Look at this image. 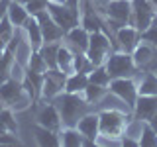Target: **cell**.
Returning <instances> with one entry per match:
<instances>
[{
  "label": "cell",
  "mask_w": 157,
  "mask_h": 147,
  "mask_svg": "<svg viewBox=\"0 0 157 147\" xmlns=\"http://www.w3.org/2000/svg\"><path fill=\"white\" fill-rule=\"evenodd\" d=\"M110 75H108L106 67L104 65H98V67H92L90 73H88V82H94V85H100V86H106L110 85Z\"/></svg>",
  "instance_id": "obj_27"
},
{
  "label": "cell",
  "mask_w": 157,
  "mask_h": 147,
  "mask_svg": "<svg viewBox=\"0 0 157 147\" xmlns=\"http://www.w3.org/2000/svg\"><path fill=\"white\" fill-rule=\"evenodd\" d=\"M137 92L140 94L157 96V73L155 71H141V77H136Z\"/></svg>",
  "instance_id": "obj_19"
},
{
  "label": "cell",
  "mask_w": 157,
  "mask_h": 147,
  "mask_svg": "<svg viewBox=\"0 0 157 147\" xmlns=\"http://www.w3.org/2000/svg\"><path fill=\"white\" fill-rule=\"evenodd\" d=\"M22 32H24V36H26L28 43L32 45L33 51H39V47L43 45V36H41V29H39V24H37L36 16L28 18V22L22 26Z\"/></svg>",
  "instance_id": "obj_17"
},
{
  "label": "cell",
  "mask_w": 157,
  "mask_h": 147,
  "mask_svg": "<svg viewBox=\"0 0 157 147\" xmlns=\"http://www.w3.org/2000/svg\"><path fill=\"white\" fill-rule=\"evenodd\" d=\"M77 130L81 131L86 139L96 141V137L100 135V126H98V112H86L81 120L77 122Z\"/></svg>",
  "instance_id": "obj_16"
},
{
  "label": "cell",
  "mask_w": 157,
  "mask_h": 147,
  "mask_svg": "<svg viewBox=\"0 0 157 147\" xmlns=\"http://www.w3.org/2000/svg\"><path fill=\"white\" fill-rule=\"evenodd\" d=\"M57 69H61L65 75L75 73V51L71 47H67L63 41L57 49Z\"/></svg>",
  "instance_id": "obj_18"
},
{
  "label": "cell",
  "mask_w": 157,
  "mask_h": 147,
  "mask_svg": "<svg viewBox=\"0 0 157 147\" xmlns=\"http://www.w3.org/2000/svg\"><path fill=\"white\" fill-rule=\"evenodd\" d=\"M47 2H49V4H65L67 0H47Z\"/></svg>",
  "instance_id": "obj_36"
},
{
  "label": "cell",
  "mask_w": 157,
  "mask_h": 147,
  "mask_svg": "<svg viewBox=\"0 0 157 147\" xmlns=\"http://www.w3.org/2000/svg\"><path fill=\"white\" fill-rule=\"evenodd\" d=\"M37 24H39V29H41V36H43V43H61V39L65 37V32L57 26V22L51 18V14L47 10L39 12L37 16Z\"/></svg>",
  "instance_id": "obj_11"
},
{
  "label": "cell",
  "mask_w": 157,
  "mask_h": 147,
  "mask_svg": "<svg viewBox=\"0 0 157 147\" xmlns=\"http://www.w3.org/2000/svg\"><path fill=\"white\" fill-rule=\"evenodd\" d=\"M36 122L37 126L41 127H47V130H53V131H59L63 127L61 124V114H59V108L55 106V102H47V104H41L36 114Z\"/></svg>",
  "instance_id": "obj_12"
},
{
  "label": "cell",
  "mask_w": 157,
  "mask_h": 147,
  "mask_svg": "<svg viewBox=\"0 0 157 147\" xmlns=\"http://www.w3.org/2000/svg\"><path fill=\"white\" fill-rule=\"evenodd\" d=\"M104 67H106V71H108V75H110V78H124V77L136 78L137 73H140V69H137L136 63H134L132 53L120 51V49H116V51L110 53V57L106 59Z\"/></svg>",
  "instance_id": "obj_4"
},
{
  "label": "cell",
  "mask_w": 157,
  "mask_h": 147,
  "mask_svg": "<svg viewBox=\"0 0 157 147\" xmlns=\"http://www.w3.org/2000/svg\"><path fill=\"white\" fill-rule=\"evenodd\" d=\"M14 32H16V28H14V24L10 22V20L4 16L0 20V51H4L6 45L10 43V39L14 37Z\"/></svg>",
  "instance_id": "obj_28"
},
{
  "label": "cell",
  "mask_w": 157,
  "mask_h": 147,
  "mask_svg": "<svg viewBox=\"0 0 157 147\" xmlns=\"http://www.w3.org/2000/svg\"><path fill=\"white\" fill-rule=\"evenodd\" d=\"M106 92H108V88H106V86L94 85V82H88V85H86V88L81 92V94H82V98H85V100L88 102V104L92 106V104H96V102L100 100V98L104 96Z\"/></svg>",
  "instance_id": "obj_25"
},
{
  "label": "cell",
  "mask_w": 157,
  "mask_h": 147,
  "mask_svg": "<svg viewBox=\"0 0 157 147\" xmlns=\"http://www.w3.org/2000/svg\"><path fill=\"white\" fill-rule=\"evenodd\" d=\"M55 106L59 108L63 127H77V122L81 120L86 112H90V104L82 98V94H73V92H61L57 98H53Z\"/></svg>",
  "instance_id": "obj_1"
},
{
  "label": "cell",
  "mask_w": 157,
  "mask_h": 147,
  "mask_svg": "<svg viewBox=\"0 0 157 147\" xmlns=\"http://www.w3.org/2000/svg\"><path fill=\"white\" fill-rule=\"evenodd\" d=\"M26 69H28V71H36V73H45L47 71V65H45V61H43L41 53H39V51H32Z\"/></svg>",
  "instance_id": "obj_30"
},
{
  "label": "cell",
  "mask_w": 157,
  "mask_h": 147,
  "mask_svg": "<svg viewBox=\"0 0 157 147\" xmlns=\"http://www.w3.org/2000/svg\"><path fill=\"white\" fill-rule=\"evenodd\" d=\"M14 2H20V4H26V2H29V0H14Z\"/></svg>",
  "instance_id": "obj_38"
},
{
  "label": "cell",
  "mask_w": 157,
  "mask_h": 147,
  "mask_svg": "<svg viewBox=\"0 0 157 147\" xmlns=\"http://www.w3.org/2000/svg\"><path fill=\"white\" fill-rule=\"evenodd\" d=\"M24 6H26V10L29 12V16H37L39 12L47 10L49 2H47V0H29V2H26Z\"/></svg>",
  "instance_id": "obj_31"
},
{
  "label": "cell",
  "mask_w": 157,
  "mask_h": 147,
  "mask_svg": "<svg viewBox=\"0 0 157 147\" xmlns=\"http://www.w3.org/2000/svg\"><path fill=\"white\" fill-rule=\"evenodd\" d=\"M132 2V18H130V26H134L136 29L144 32L153 24L157 10L153 8V4L149 0H130Z\"/></svg>",
  "instance_id": "obj_6"
},
{
  "label": "cell",
  "mask_w": 157,
  "mask_h": 147,
  "mask_svg": "<svg viewBox=\"0 0 157 147\" xmlns=\"http://www.w3.org/2000/svg\"><path fill=\"white\" fill-rule=\"evenodd\" d=\"M65 81L67 75L61 69H47L43 73V85H41V96L47 100L57 98L61 92H65Z\"/></svg>",
  "instance_id": "obj_8"
},
{
  "label": "cell",
  "mask_w": 157,
  "mask_h": 147,
  "mask_svg": "<svg viewBox=\"0 0 157 147\" xmlns=\"http://www.w3.org/2000/svg\"><path fill=\"white\" fill-rule=\"evenodd\" d=\"M155 112H157V96L140 94L136 104L132 106V116L141 120V122H149Z\"/></svg>",
  "instance_id": "obj_14"
},
{
  "label": "cell",
  "mask_w": 157,
  "mask_h": 147,
  "mask_svg": "<svg viewBox=\"0 0 157 147\" xmlns=\"http://www.w3.org/2000/svg\"><path fill=\"white\" fill-rule=\"evenodd\" d=\"M88 36H90V33H88L82 26H77V28L69 29L63 39H65V45L71 47L75 53H85L86 45H88Z\"/></svg>",
  "instance_id": "obj_15"
},
{
  "label": "cell",
  "mask_w": 157,
  "mask_h": 147,
  "mask_svg": "<svg viewBox=\"0 0 157 147\" xmlns=\"http://www.w3.org/2000/svg\"><path fill=\"white\" fill-rule=\"evenodd\" d=\"M106 2H112V0H106Z\"/></svg>",
  "instance_id": "obj_40"
},
{
  "label": "cell",
  "mask_w": 157,
  "mask_h": 147,
  "mask_svg": "<svg viewBox=\"0 0 157 147\" xmlns=\"http://www.w3.org/2000/svg\"><path fill=\"white\" fill-rule=\"evenodd\" d=\"M141 39H144V41H147V43H151V45L157 49V24H155V22L151 24L147 29H144V32H141Z\"/></svg>",
  "instance_id": "obj_32"
},
{
  "label": "cell",
  "mask_w": 157,
  "mask_h": 147,
  "mask_svg": "<svg viewBox=\"0 0 157 147\" xmlns=\"http://www.w3.org/2000/svg\"><path fill=\"white\" fill-rule=\"evenodd\" d=\"M67 6L69 8H75V10H78V4H81V0H67Z\"/></svg>",
  "instance_id": "obj_34"
},
{
  "label": "cell",
  "mask_w": 157,
  "mask_h": 147,
  "mask_svg": "<svg viewBox=\"0 0 157 147\" xmlns=\"http://www.w3.org/2000/svg\"><path fill=\"white\" fill-rule=\"evenodd\" d=\"M6 18L10 20V22L14 24V28H22L24 24L28 22L29 18V12L26 10V6L20 2H14V0H10L8 4V10H6Z\"/></svg>",
  "instance_id": "obj_20"
},
{
  "label": "cell",
  "mask_w": 157,
  "mask_h": 147,
  "mask_svg": "<svg viewBox=\"0 0 157 147\" xmlns=\"http://www.w3.org/2000/svg\"><path fill=\"white\" fill-rule=\"evenodd\" d=\"M140 41H141V32L136 29L134 26H130V24L122 26L120 29H116V47L120 51L132 53Z\"/></svg>",
  "instance_id": "obj_13"
},
{
  "label": "cell",
  "mask_w": 157,
  "mask_h": 147,
  "mask_svg": "<svg viewBox=\"0 0 157 147\" xmlns=\"http://www.w3.org/2000/svg\"><path fill=\"white\" fill-rule=\"evenodd\" d=\"M59 141L65 147H82L85 135H82L77 127H61V130H59Z\"/></svg>",
  "instance_id": "obj_22"
},
{
  "label": "cell",
  "mask_w": 157,
  "mask_h": 147,
  "mask_svg": "<svg viewBox=\"0 0 157 147\" xmlns=\"http://www.w3.org/2000/svg\"><path fill=\"white\" fill-rule=\"evenodd\" d=\"M147 124H149V126H151V127H153V130L157 131V112H155V114H153V116H151V120H149V122H147Z\"/></svg>",
  "instance_id": "obj_35"
},
{
  "label": "cell",
  "mask_w": 157,
  "mask_h": 147,
  "mask_svg": "<svg viewBox=\"0 0 157 147\" xmlns=\"http://www.w3.org/2000/svg\"><path fill=\"white\" fill-rule=\"evenodd\" d=\"M88 85V75L81 71H75L71 75H67L65 81V92H73V94H81Z\"/></svg>",
  "instance_id": "obj_21"
},
{
  "label": "cell",
  "mask_w": 157,
  "mask_h": 147,
  "mask_svg": "<svg viewBox=\"0 0 157 147\" xmlns=\"http://www.w3.org/2000/svg\"><path fill=\"white\" fill-rule=\"evenodd\" d=\"M132 57L140 71H157V49L151 43L141 39L132 51Z\"/></svg>",
  "instance_id": "obj_9"
},
{
  "label": "cell",
  "mask_w": 157,
  "mask_h": 147,
  "mask_svg": "<svg viewBox=\"0 0 157 147\" xmlns=\"http://www.w3.org/2000/svg\"><path fill=\"white\" fill-rule=\"evenodd\" d=\"M18 137L16 134H0V145H16Z\"/></svg>",
  "instance_id": "obj_33"
},
{
  "label": "cell",
  "mask_w": 157,
  "mask_h": 147,
  "mask_svg": "<svg viewBox=\"0 0 157 147\" xmlns=\"http://www.w3.org/2000/svg\"><path fill=\"white\" fill-rule=\"evenodd\" d=\"M149 2H151V4H153V8L157 10V0H149Z\"/></svg>",
  "instance_id": "obj_37"
},
{
  "label": "cell",
  "mask_w": 157,
  "mask_h": 147,
  "mask_svg": "<svg viewBox=\"0 0 157 147\" xmlns=\"http://www.w3.org/2000/svg\"><path fill=\"white\" fill-rule=\"evenodd\" d=\"M18 131V122L14 118V110L4 108L0 110V134H16Z\"/></svg>",
  "instance_id": "obj_23"
},
{
  "label": "cell",
  "mask_w": 157,
  "mask_h": 147,
  "mask_svg": "<svg viewBox=\"0 0 157 147\" xmlns=\"http://www.w3.org/2000/svg\"><path fill=\"white\" fill-rule=\"evenodd\" d=\"M0 102L6 108L14 112H22L32 104V96L28 94L26 86L22 81L16 78H6L4 82H0Z\"/></svg>",
  "instance_id": "obj_2"
},
{
  "label": "cell",
  "mask_w": 157,
  "mask_h": 147,
  "mask_svg": "<svg viewBox=\"0 0 157 147\" xmlns=\"http://www.w3.org/2000/svg\"><path fill=\"white\" fill-rule=\"evenodd\" d=\"M112 51H114L112 39L108 37L102 29H100V32H92L90 36H88V45H86L85 55H86L88 61L92 63V67L104 65Z\"/></svg>",
  "instance_id": "obj_5"
},
{
  "label": "cell",
  "mask_w": 157,
  "mask_h": 147,
  "mask_svg": "<svg viewBox=\"0 0 157 147\" xmlns=\"http://www.w3.org/2000/svg\"><path fill=\"white\" fill-rule=\"evenodd\" d=\"M155 73H157V71H155Z\"/></svg>",
  "instance_id": "obj_41"
},
{
  "label": "cell",
  "mask_w": 157,
  "mask_h": 147,
  "mask_svg": "<svg viewBox=\"0 0 157 147\" xmlns=\"http://www.w3.org/2000/svg\"><path fill=\"white\" fill-rule=\"evenodd\" d=\"M132 118V114L120 110H100L98 112V126H100V135L112 137V139H120L124 135L126 124Z\"/></svg>",
  "instance_id": "obj_3"
},
{
  "label": "cell",
  "mask_w": 157,
  "mask_h": 147,
  "mask_svg": "<svg viewBox=\"0 0 157 147\" xmlns=\"http://www.w3.org/2000/svg\"><path fill=\"white\" fill-rule=\"evenodd\" d=\"M36 141L39 145H61L59 131L47 130V127H41V126H37V130H36Z\"/></svg>",
  "instance_id": "obj_24"
},
{
  "label": "cell",
  "mask_w": 157,
  "mask_h": 147,
  "mask_svg": "<svg viewBox=\"0 0 157 147\" xmlns=\"http://www.w3.org/2000/svg\"><path fill=\"white\" fill-rule=\"evenodd\" d=\"M108 90L114 92L116 96H120L128 106H134L137 96H140V92H137V82H136V78H132V77L112 78L110 85H108Z\"/></svg>",
  "instance_id": "obj_10"
},
{
  "label": "cell",
  "mask_w": 157,
  "mask_h": 147,
  "mask_svg": "<svg viewBox=\"0 0 157 147\" xmlns=\"http://www.w3.org/2000/svg\"><path fill=\"white\" fill-rule=\"evenodd\" d=\"M140 145H144V147H155L157 145V131L149 124H147V122L144 124V127H141Z\"/></svg>",
  "instance_id": "obj_29"
},
{
  "label": "cell",
  "mask_w": 157,
  "mask_h": 147,
  "mask_svg": "<svg viewBox=\"0 0 157 147\" xmlns=\"http://www.w3.org/2000/svg\"><path fill=\"white\" fill-rule=\"evenodd\" d=\"M153 22H155V24H157V14H155V20H153Z\"/></svg>",
  "instance_id": "obj_39"
},
{
  "label": "cell",
  "mask_w": 157,
  "mask_h": 147,
  "mask_svg": "<svg viewBox=\"0 0 157 147\" xmlns=\"http://www.w3.org/2000/svg\"><path fill=\"white\" fill-rule=\"evenodd\" d=\"M59 45L61 43H43L39 47V53H41L47 69H57V49H59Z\"/></svg>",
  "instance_id": "obj_26"
},
{
  "label": "cell",
  "mask_w": 157,
  "mask_h": 147,
  "mask_svg": "<svg viewBox=\"0 0 157 147\" xmlns=\"http://www.w3.org/2000/svg\"><path fill=\"white\" fill-rule=\"evenodd\" d=\"M47 12L51 14V18L57 22V26L63 29V32H69V29L81 26V18H78V10L69 8L67 4H49Z\"/></svg>",
  "instance_id": "obj_7"
}]
</instances>
